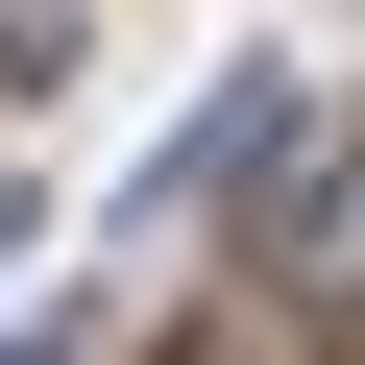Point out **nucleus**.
I'll list each match as a JSON object with an SVG mask.
<instances>
[{
	"instance_id": "nucleus-1",
	"label": "nucleus",
	"mask_w": 365,
	"mask_h": 365,
	"mask_svg": "<svg viewBox=\"0 0 365 365\" xmlns=\"http://www.w3.org/2000/svg\"><path fill=\"white\" fill-rule=\"evenodd\" d=\"M268 292H365V146L341 170H268Z\"/></svg>"
},
{
	"instance_id": "nucleus-2",
	"label": "nucleus",
	"mask_w": 365,
	"mask_h": 365,
	"mask_svg": "<svg viewBox=\"0 0 365 365\" xmlns=\"http://www.w3.org/2000/svg\"><path fill=\"white\" fill-rule=\"evenodd\" d=\"M0 244H25V195H0Z\"/></svg>"
},
{
	"instance_id": "nucleus-3",
	"label": "nucleus",
	"mask_w": 365,
	"mask_h": 365,
	"mask_svg": "<svg viewBox=\"0 0 365 365\" xmlns=\"http://www.w3.org/2000/svg\"><path fill=\"white\" fill-rule=\"evenodd\" d=\"M0 365H49V341H0Z\"/></svg>"
}]
</instances>
